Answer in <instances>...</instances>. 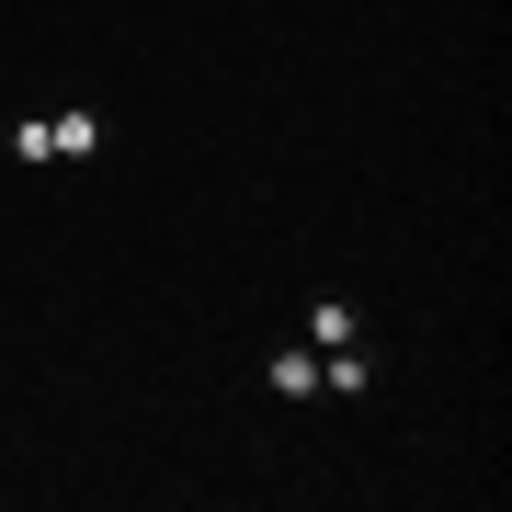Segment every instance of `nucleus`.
I'll return each mask as SVG.
<instances>
[{
	"label": "nucleus",
	"mask_w": 512,
	"mask_h": 512,
	"mask_svg": "<svg viewBox=\"0 0 512 512\" xmlns=\"http://www.w3.org/2000/svg\"><path fill=\"white\" fill-rule=\"evenodd\" d=\"M365 387H376V353H365V342L319 353V399H365Z\"/></svg>",
	"instance_id": "obj_1"
},
{
	"label": "nucleus",
	"mask_w": 512,
	"mask_h": 512,
	"mask_svg": "<svg viewBox=\"0 0 512 512\" xmlns=\"http://www.w3.org/2000/svg\"><path fill=\"white\" fill-rule=\"evenodd\" d=\"M342 342H365L353 296H308V353H342Z\"/></svg>",
	"instance_id": "obj_2"
},
{
	"label": "nucleus",
	"mask_w": 512,
	"mask_h": 512,
	"mask_svg": "<svg viewBox=\"0 0 512 512\" xmlns=\"http://www.w3.org/2000/svg\"><path fill=\"white\" fill-rule=\"evenodd\" d=\"M262 387H274V399H319V353H308V342H285L274 365H262Z\"/></svg>",
	"instance_id": "obj_3"
},
{
	"label": "nucleus",
	"mask_w": 512,
	"mask_h": 512,
	"mask_svg": "<svg viewBox=\"0 0 512 512\" xmlns=\"http://www.w3.org/2000/svg\"><path fill=\"white\" fill-rule=\"evenodd\" d=\"M92 148H103V114L69 103V114H57V160H92Z\"/></svg>",
	"instance_id": "obj_4"
},
{
	"label": "nucleus",
	"mask_w": 512,
	"mask_h": 512,
	"mask_svg": "<svg viewBox=\"0 0 512 512\" xmlns=\"http://www.w3.org/2000/svg\"><path fill=\"white\" fill-rule=\"evenodd\" d=\"M12 160H23V171L57 160V114H23V126H12Z\"/></svg>",
	"instance_id": "obj_5"
}]
</instances>
